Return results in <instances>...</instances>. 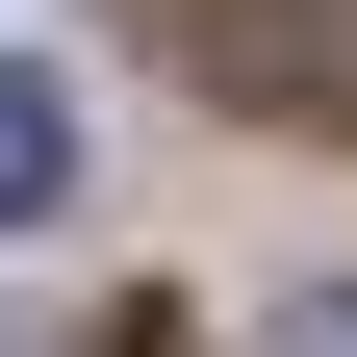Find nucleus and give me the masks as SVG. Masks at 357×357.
Here are the masks:
<instances>
[{"mask_svg": "<svg viewBox=\"0 0 357 357\" xmlns=\"http://www.w3.org/2000/svg\"><path fill=\"white\" fill-rule=\"evenodd\" d=\"M178 52L230 77V102H306V77H332V26H306V0H178Z\"/></svg>", "mask_w": 357, "mask_h": 357, "instance_id": "1", "label": "nucleus"}, {"mask_svg": "<svg viewBox=\"0 0 357 357\" xmlns=\"http://www.w3.org/2000/svg\"><path fill=\"white\" fill-rule=\"evenodd\" d=\"M52 204H77V77L0 52V230H52Z\"/></svg>", "mask_w": 357, "mask_h": 357, "instance_id": "2", "label": "nucleus"}, {"mask_svg": "<svg viewBox=\"0 0 357 357\" xmlns=\"http://www.w3.org/2000/svg\"><path fill=\"white\" fill-rule=\"evenodd\" d=\"M255 357H357V281H306V306H281V332H255Z\"/></svg>", "mask_w": 357, "mask_h": 357, "instance_id": "3", "label": "nucleus"}, {"mask_svg": "<svg viewBox=\"0 0 357 357\" xmlns=\"http://www.w3.org/2000/svg\"><path fill=\"white\" fill-rule=\"evenodd\" d=\"M0 357H26V332H0Z\"/></svg>", "mask_w": 357, "mask_h": 357, "instance_id": "4", "label": "nucleus"}]
</instances>
